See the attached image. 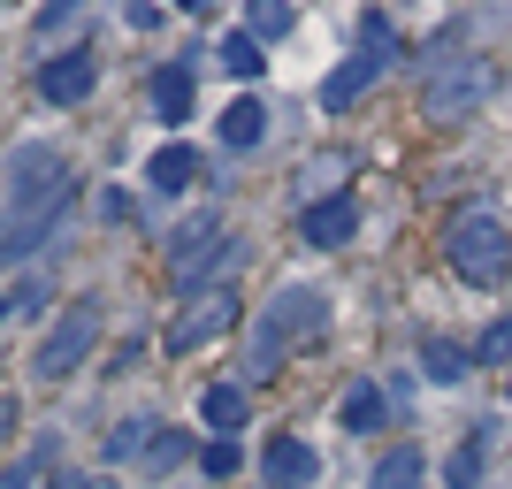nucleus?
Here are the masks:
<instances>
[{"instance_id": "1", "label": "nucleus", "mask_w": 512, "mask_h": 489, "mask_svg": "<svg viewBox=\"0 0 512 489\" xmlns=\"http://www.w3.org/2000/svg\"><path fill=\"white\" fill-rule=\"evenodd\" d=\"M69 199H77V184H69V169H46V176H16L8 184V207H0V268H16V260H31L54 237V222L69 214Z\"/></svg>"}, {"instance_id": "2", "label": "nucleus", "mask_w": 512, "mask_h": 489, "mask_svg": "<svg viewBox=\"0 0 512 489\" xmlns=\"http://www.w3.org/2000/svg\"><path fill=\"white\" fill-rule=\"evenodd\" d=\"M321 329H329V298L321 291H276L268 306H260L253 321V352H245V375H283V360L299 352V344H314Z\"/></svg>"}, {"instance_id": "3", "label": "nucleus", "mask_w": 512, "mask_h": 489, "mask_svg": "<svg viewBox=\"0 0 512 489\" xmlns=\"http://www.w3.org/2000/svg\"><path fill=\"white\" fill-rule=\"evenodd\" d=\"M444 260L459 268L467 283H505L512 276V237L497 214H451V230H444Z\"/></svg>"}, {"instance_id": "4", "label": "nucleus", "mask_w": 512, "mask_h": 489, "mask_svg": "<svg viewBox=\"0 0 512 489\" xmlns=\"http://www.w3.org/2000/svg\"><path fill=\"white\" fill-rule=\"evenodd\" d=\"M92 344H100V298H77V306H69V314L39 337L31 367H39L46 383H62V375H77V367L92 360Z\"/></svg>"}, {"instance_id": "5", "label": "nucleus", "mask_w": 512, "mask_h": 489, "mask_svg": "<svg viewBox=\"0 0 512 489\" xmlns=\"http://www.w3.org/2000/svg\"><path fill=\"white\" fill-rule=\"evenodd\" d=\"M237 260V245L222 237V214L214 207H199L192 222H176V237H169V283H199V276H214V268H230Z\"/></svg>"}, {"instance_id": "6", "label": "nucleus", "mask_w": 512, "mask_h": 489, "mask_svg": "<svg viewBox=\"0 0 512 489\" xmlns=\"http://www.w3.org/2000/svg\"><path fill=\"white\" fill-rule=\"evenodd\" d=\"M482 92H490V69L482 62H436V77L421 85V115L428 123H459V115L482 107Z\"/></svg>"}, {"instance_id": "7", "label": "nucleus", "mask_w": 512, "mask_h": 489, "mask_svg": "<svg viewBox=\"0 0 512 489\" xmlns=\"http://www.w3.org/2000/svg\"><path fill=\"white\" fill-rule=\"evenodd\" d=\"M230 321H237V291H207L184 321H169V352H199V344L222 337Z\"/></svg>"}, {"instance_id": "8", "label": "nucleus", "mask_w": 512, "mask_h": 489, "mask_svg": "<svg viewBox=\"0 0 512 489\" xmlns=\"http://www.w3.org/2000/svg\"><path fill=\"white\" fill-rule=\"evenodd\" d=\"M352 230H360V207L352 199H314V207L299 214V237L306 245H321V253H337V245H352Z\"/></svg>"}, {"instance_id": "9", "label": "nucleus", "mask_w": 512, "mask_h": 489, "mask_svg": "<svg viewBox=\"0 0 512 489\" xmlns=\"http://www.w3.org/2000/svg\"><path fill=\"white\" fill-rule=\"evenodd\" d=\"M92 85H100V62H92V54H54V62L39 69V92H46L54 107L92 100Z\"/></svg>"}, {"instance_id": "10", "label": "nucleus", "mask_w": 512, "mask_h": 489, "mask_svg": "<svg viewBox=\"0 0 512 489\" xmlns=\"http://www.w3.org/2000/svg\"><path fill=\"white\" fill-rule=\"evenodd\" d=\"M260 474H268V489H306L321 474V459H314V444H299V436H276L268 459H260Z\"/></svg>"}, {"instance_id": "11", "label": "nucleus", "mask_w": 512, "mask_h": 489, "mask_svg": "<svg viewBox=\"0 0 512 489\" xmlns=\"http://www.w3.org/2000/svg\"><path fill=\"white\" fill-rule=\"evenodd\" d=\"M375 77H383V54H367V46H360V54H352V62H344L337 77L321 85V107H329V115H344V107H352L367 85H375Z\"/></svg>"}, {"instance_id": "12", "label": "nucleus", "mask_w": 512, "mask_h": 489, "mask_svg": "<svg viewBox=\"0 0 512 489\" xmlns=\"http://www.w3.org/2000/svg\"><path fill=\"white\" fill-rule=\"evenodd\" d=\"M245 413H253L245 383H214L207 398H199V421H207V428H222V436H237V428H245Z\"/></svg>"}, {"instance_id": "13", "label": "nucleus", "mask_w": 512, "mask_h": 489, "mask_svg": "<svg viewBox=\"0 0 512 489\" xmlns=\"http://www.w3.org/2000/svg\"><path fill=\"white\" fill-rule=\"evenodd\" d=\"M421 474H428L421 444H398V451H383V459H375V482H367V489H421Z\"/></svg>"}, {"instance_id": "14", "label": "nucleus", "mask_w": 512, "mask_h": 489, "mask_svg": "<svg viewBox=\"0 0 512 489\" xmlns=\"http://www.w3.org/2000/svg\"><path fill=\"white\" fill-rule=\"evenodd\" d=\"M260 138H268V107L260 100H230L222 107V146L245 153V146H260Z\"/></svg>"}, {"instance_id": "15", "label": "nucleus", "mask_w": 512, "mask_h": 489, "mask_svg": "<svg viewBox=\"0 0 512 489\" xmlns=\"http://www.w3.org/2000/svg\"><path fill=\"white\" fill-rule=\"evenodd\" d=\"M192 176H199V161H192V146H161V153H153V161H146V184H153V192H184V184H192Z\"/></svg>"}, {"instance_id": "16", "label": "nucleus", "mask_w": 512, "mask_h": 489, "mask_svg": "<svg viewBox=\"0 0 512 489\" xmlns=\"http://www.w3.org/2000/svg\"><path fill=\"white\" fill-rule=\"evenodd\" d=\"M153 107H161L169 123H184V115H192V62H176V69H161V77H153Z\"/></svg>"}, {"instance_id": "17", "label": "nucleus", "mask_w": 512, "mask_h": 489, "mask_svg": "<svg viewBox=\"0 0 512 489\" xmlns=\"http://www.w3.org/2000/svg\"><path fill=\"white\" fill-rule=\"evenodd\" d=\"M222 69H230L237 85H253L260 69H268V54H260V39H253V31H230V39H222Z\"/></svg>"}, {"instance_id": "18", "label": "nucleus", "mask_w": 512, "mask_h": 489, "mask_svg": "<svg viewBox=\"0 0 512 489\" xmlns=\"http://www.w3.org/2000/svg\"><path fill=\"white\" fill-rule=\"evenodd\" d=\"M482 467H490V436H467V444L444 459V482L451 489H474V482H482Z\"/></svg>"}, {"instance_id": "19", "label": "nucleus", "mask_w": 512, "mask_h": 489, "mask_svg": "<svg viewBox=\"0 0 512 489\" xmlns=\"http://www.w3.org/2000/svg\"><path fill=\"white\" fill-rule=\"evenodd\" d=\"M421 367L436 375V383H459V375L474 367V352H459L451 337H428V344H421Z\"/></svg>"}, {"instance_id": "20", "label": "nucleus", "mask_w": 512, "mask_h": 489, "mask_svg": "<svg viewBox=\"0 0 512 489\" xmlns=\"http://www.w3.org/2000/svg\"><path fill=\"white\" fill-rule=\"evenodd\" d=\"M344 428H352V436H367V428H383V390H375V383H360L352 398H344Z\"/></svg>"}, {"instance_id": "21", "label": "nucleus", "mask_w": 512, "mask_h": 489, "mask_svg": "<svg viewBox=\"0 0 512 489\" xmlns=\"http://www.w3.org/2000/svg\"><path fill=\"white\" fill-rule=\"evenodd\" d=\"M153 436H161V421H123L107 436V459H138V451H153Z\"/></svg>"}, {"instance_id": "22", "label": "nucleus", "mask_w": 512, "mask_h": 489, "mask_svg": "<svg viewBox=\"0 0 512 489\" xmlns=\"http://www.w3.org/2000/svg\"><path fill=\"white\" fill-rule=\"evenodd\" d=\"M505 360H512V314L497 329H482V344H474V367H505Z\"/></svg>"}, {"instance_id": "23", "label": "nucleus", "mask_w": 512, "mask_h": 489, "mask_svg": "<svg viewBox=\"0 0 512 489\" xmlns=\"http://www.w3.org/2000/svg\"><path fill=\"white\" fill-rule=\"evenodd\" d=\"M146 459H153V467H176V459H192V436H184V428H161Z\"/></svg>"}, {"instance_id": "24", "label": "nucleus", "mask_w": 512, "mask_h": 489, "mask_svg": "<svg viewBox=\"0 0 512 489\" xmlns=\"http://www.w3.org/2000/svg\"><path fill=\"white\" fill-rule=\"evenodd\" d=\"M291 8H283V0H268V8H253V39H283V31H291Z\"/></svg>"}, {"instance_id": "25", "label": "nucleus", "mask_w": 512, "mask_h": 489, "mask_svg": "<svg viewBox=\"0 0 512 489\" xmlns=\"http://www.w3.org/2000/svg\"><path fill=\"white\" fill-rule=\"evenodd\" d=\"M199 467H207L214 482H230V474H237V444H230V436H214V444L199 451Z\"/></svg>"}, {"instance_id": "26", "label": "nucleus", "mask_w": 512, "mask_h": 489, "mask_svg": "<svg viewBox=\"0 0 512 489\" xmlns=\"http://www.w3.org/2000/svg\"><path fill=\"white\" fill-rule=\"evenodd\" d=\"M54 489H115V482H100V474H62Z\"/></svg>"}, {"instance_id": "27", "label": "nucleus", "mask_w": 512, "mask_h": 489, "mask_svg": "<svg viewBox=\"0 0 512 489\" xmlns=\"http://www.w3.org/2000/svg\"><path fill=\"white\" fill-rule=\"evenodd\" d=\"M8 421H16V398H0V436H8Z\"/></svg>"}, {"instance_id": "28", "label": "nucleus", "mask_w": 512, "mask_h": 489, "mask_svg": "<svg viewBox=\"0 0 512 489\" xmlns=\"http://www.w3.org/2000/svg\"><path fill=\"white\" fill-rule=\"evenodd\" d=\"M505 390H512V383H505Z\"/></svg>"}]
</instances>
